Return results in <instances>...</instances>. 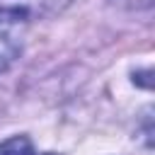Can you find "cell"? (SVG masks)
Wrapping results in <instances>:
<instances>
[{"mask_svg": "<svg viewBox=\"0 0 155 155\" xmlns=\"http://www.w3.org/2000/svg\"><path fill=\"white\" fill-rule=\"evenodd\" d=\"M73 0H0V22H29L65 10Z\"/></svg>", "mask_w": 155, "mask_h": 155, "instance_id": "1", "label": "cell"}, {"mask_svg": "<svg viewBox=\"0 0 155 155\" xmlns=\"http://www.w3.org/2000/svg\"><path fill=\"white\" fill-rule=\"evenodd\" d=\"M22 53V44L19 39L10 31L7 22H0V73L7 70Z\"/></svg>", "mask_w": 155, "mask_h": 155, "instance_id": "2", "label": "cell"}, {"mask_svg": "<svg viewBox=\"0 0 155 155\" xmlns=\"http://www.w3.org/2000/svg\"><path fill=\"white\" fill-rule=\"evenodd\" d=\"M0 155H34V145L27 136H12L0 143Z\"/></svg>", "mask_w": 155, "mask_h": 155, "instance_id": "3", "label": "cell"}, {"mask_svg": "<svg viewBox=\"0 0 155 155\" xmlns=\"http://www.w3.org/2000/svg\"><path fill=\"white\" fill-rule=\"evenodd\" d=\"M46 155H53V153H46Z\"/></svg>", "mask_w": 155, "mask_h": 155, "instance_id": "4", "label": "cell"}]
</instances>
